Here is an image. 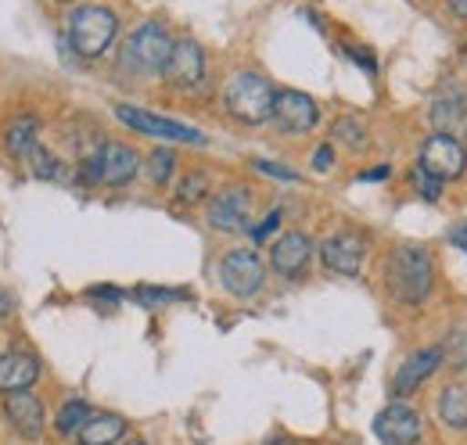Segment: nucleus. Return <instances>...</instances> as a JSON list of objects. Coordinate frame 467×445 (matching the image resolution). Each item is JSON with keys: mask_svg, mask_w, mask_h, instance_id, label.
Returning a JSON list of instances; mask_svg holds the SVG:
<instances>
[{"mask_svg": "<svg viewBox=\"0 0 467 445\" xmlns=\"http://www.w3.org/2000/svg\"><path fill=\"white\" fill-rule=\"evenodd\" d=\"M309 259H313V241H309L302 230L281 233V237L274 241V248H270V266L288 280L302 277L306 266H309Z\"/></svg>", "mask_w": 467, "mask_h": 445, "instance_id": "4468645a", "label": "nucleus"}, {"mask_svg": "<svg viewBox=\"0 0 467 445\" xmlns=\"http://www.w3.org/2000/svg\"><path fill=\"white\" fill-rule=\"evenodd\" d=\"M90 417H94V409H90L83 398H68L58 409V417H55V428H58V435L68 439V435H79Z\"/></svg>", "mask_w": 467, "mask_h": 445, "instance_id": "4be33fe9", "label": "nucleus"}, {"mask_svg": "<svg viewBox=\"0 0 467 445\" xmlns=\"http://www.w3.org/2000/svg\"><path fill=\"white\" fill-rule=\"evenodd\" d=\"M116 33H119V18L112 7L87 4V7H76L68 15V44H72L76 55L101 57L116 44Z\"/></svg>", "mask_w": 467, "mask_h": 445, "instance_id": "7ed1b4c3", "label": "nucleus"}, {"mask_svg": "<svg viewBox=\"0 0 467 445\" xmlns=\"http://www.w3.org/2000/svg\"><path fill=\"white\" fill-rule=\"evenodd\" d=\"M76 439L79 445H119L126 439V420L116 413H94Z\"/></svg>", "mask_w": 467, "mask_h": 445, "instance_id": "6ab92c4d", "label": "nucleus"}, {"mask_svg": "<svg viewBox=\"0 0 467 445\" xmlns=\"http://www.w3.org/2000/svg\"><path fill=\"white\" fill-rule=\"evenodd\" d=\"M173 87L180 90H191V87H198L202 79H205V55H202V47L194 44V40H176L173 44V55L166 61V72H162Z\"/></svg>", "mask_w": 467, "mask_h": 445, "instance_id": "dca6fc26", "label": "nucleus"}, {"mask_svg": "<svg viewBox=\"0 0 467 445\" xmlns=\"http://www.w3.org/2000/svg\"><path fill=\"white\" fill-rule=\"evenodd\" d=\"M173 166H176V155L170 151V148H159V151H151V159H148L151 183L166 187V183H170V176H173Z\"/></svg>", "mask_w": 467, "mask_h": 445, "instance_id": "bb28decb", "label": "nucleus"}, {"mask_svg": "<svg viewBox=\"0 0 467 445\" xmlns=\"http://www.w3.org/2000/svg\"><path fill=\"white\" fill-rule=\"evenodd\" d=\"M274 119L285 133H309L320 119V109L309 94L302 90H277V105H274Z\"/></svg>", "mask_w": 467, "mask_h": 445, "instance_id": "2eb2a0df", "label": "nucleus"}, {"mask_svg": "<svg viewBox=\"0 0 467 445\" xmlns=\"http://www.w3.org/2000/svg\"><path fill=\"white\" fill-rule=\"evenodd\" d=\"M205 220L213 230H223V233H241L252 226V194L244 187H227L220 194L209 198V212Z\"/></svg>", "mask_w": 467, "mask_h": 445, "instance_id": "9d476101", "label": "nucleus"}, {"mask_svg": "<svg viewBox=\"0 0 467 445\" xmlns=\"http://www.w3.org/2000/svg\"><path fill=\"white\" fill-rule=\"evenodd\" d=\"M417 166L446 183V180H457L467 169V151L461 140H453V137H446V133H431V137L420 144Z\"/></svg>", "mask_w": 467, "mask_h": 445, "instance_id": "0eeeda50", "label": "nucleus"}, {"mask_svg": "<svg viewBox=\"0 0 467 445\" xmlns=\"http://www.w3.org/2000/svg\"><path fill=\"white\" fill-rule=\"evenodd\" d=\"M453 244H461V248L467 252V222H464V226H457V230H453Z\"/></svg>", "mask_w": 467, "mask_h": 445, "instance_id": "72a5a7b5", "label": "nucleus"}, {"mask_svg": "<svg viewBox=\"0 0 467 445\" xmlns=\"http://www.w3.org/2000/svg\"><path fill=\"white\" fill-rule=\"evenodd\" d=\"M410 183H413V191H417L424 202H439V198H442V180H435L431 172H424L420 166L410 172Z\"/></svg>", "mask_w": 467, "mask_h": 445, "instance_id": "cd10ccee", "label": "nucleus"}, {"mask_svg": "<svg viewBox=\"0 0 467 445\" xmlns=\"http://www.w3.org/2000/svg\"><path fill=\"white\" fill-rule=\"evenodd\" d=\"M36 140H40V119L36 115H18L7 126V133H4V144H7V151L15 159H29L33 148H36Z\"/></svg>", "mask_w": 467, "mask_h": 445, "instance_id": "aec40b11", "label": "nucleus"}, {"mask_svg": "<svg viewBox=\"0 0 467 445\" xmlns=\"http://www.w3.org/2000/svg\"><path fill=\"white\" fill-rule=\"evenodd\" d=\"M252 166L259 169V172H266V176H274V180H288V183H295L298 180V172L288 166H277V162H266V159H255Z\"/></svg>", "mask_w": 467, "mask_h": 445, "instance_id": "c85d7f7f", "label": "nucleus"}, {"mask_svg": "<svg viewBox=\"0 0 467 445\" xmlns=\"http://www.w3.org/2000/svg\"><path fill=\"white\" fill-rule=\"evenodd\" d=\"M335 137H338L342 144H349L352 151H363V148H367V126H363L359 119H352V115L335 122Z\"/></svg>", "mask_w": 467, "mask_h": 445, "instance_id": "a878e982", "label": "nucleus"}, {"mask_svg": "<svg viewBox=\"0 0 467 445\" xmlns=\"http://www.w3.org/2000/svg\"><path fill=\"white\" fill-rule=\"evenodd\" d=\"M450 7H453L457 18H467V0H450Z\"/></svg>", "mask_w": 467, "mask_h": 445, "instance_id": "c9c22d12", "label": "nucleus"}, {"mask_svg": "<svg viewBox=\"0 0 467 445\" xmlns=\"http://www.w3.org/2000/svg\"><path fill=\"white\" fill-rule=\"evenodd\" d=\"M435 409H439V420H442L446 428L464 431L467 428V381H457V385L442 388Z\"/></svg>", "mask_w": 467, "mask_h": 445, "instance_id": "412c9836", "label": "nucleus"}, {"mask_svg": "<svg viewBox=\"0 0 467 445\" xmlns=\"http://www.w3.org/2000/svg\"><path fill=\"white\" fill-rule=\"evenodd\" d=\"M446 363V356H442V345H431V348H420V352H410L407 359L400 363V370L392 374V385H389V391H392V398H410L413 391L420 388L439 367Z\"/></svg>", "mask_w": 467, "mask_h": 445, "instance_id": "f8f14e48", "label": "nucleus"}, {"mask_svg": "<svg viewBox=\"0 0 467 445\" xmlns=\"http://www.w3.org/2000/svg\"><path fill=\"white\" fill-rule=\"evenodd\" d=\"M11 428L22 435V439H40L44 435V424H47V413H44V402L33 398L29 391L22 395H7V406H4Z\"/></svg>", "mask_w": 467, "mask_h": 445, "instance_id": "a211bd4d", "label": "nucleus"}, {"mask_svg": "<svg viewBox=\"0 0 467 445\" xmlns=\"http://www.w3.org/2000/svg\"><path fill=\"white\" fill-rule=\"evenodd\" d=\"M363 255H367V241L356 230H338V233L324 237V244H320L324 270L338 274V277H359Z\"/></svg>", "mask_w": 467, "mask_h": 445, "instance_id": "9b49d317", "label": "nucleus"}, {"mask_svg": "<svg viewBox=\"0 0 467 445\" xmlns=\"http://www.w3.org/2000/svg\"><path fill=\"white\" fill-rule=\"evenodd\" d=\"M331 166H335V151H331V144H320L317 155H313V169L324 172V169H331Z\"/></svg>", "mask_w": 467, "mask_h": 445, "instance_id": "7c9ffc66", "label": "nucleus"}, {"mask_svg": "<svg viewBox=\"0 0 467 445\" xmlns=\"http://www.w3.org/2000/svg\"><path fill=\"white\" fill-rule=\"evenodd\" d=\"M220 280H223V287L231 291L234 298H252L263 287V280H266V266H263V259L252 248H237V252L223 255Z\"/></svg>", "mask_w": 467, "mask_h": 445, "instance_id": "6e6552de", "label": "nucleus"}, {"mask_svg": "<svg viewBox=\"0 0 467 445\" xmlns=\"http://www.w3.org/2000/svg\"><path fill=\"white\" fill-rule=\"evenodd\" d=\"M205 194H209V172L194 169V172H187V176L180 180V191H176V198H180L183 205H194V202H202Z\"/></svg>", "mask_w": 467, "mask_h": 445, "instance_id": "b1692460", "label": "nucleus"}, {"mask_svg": "<svg viewBox=\"0 0 467 445\" xmlns=\"http://www.w3.org/2000/svg\"><path fill=\"white\" fill-rule=\"evenodd\" d=\"M442 356H446V363H450L453 370L467 374V327L450 331V337L442 341Z\"/></svg>", "mask_w": 467, "mask_h": 445, "instance_id": "5701e85b", "label": "nucleus"}, {"mask_svg": "<svg viewBox=\"0 0 467 445\" xmlns=\"http://www.w3.org/2000/svg\"><path fill=\"white\" fill-rule=\"evenodd\" d=\"M58 4H72V0H58Z\"/></svg>", "mask_w": 467, "mask_h": 445, "instance_id": "58836bf2", "label": "nucleus"}, {"mask_svg": "<svg viewBox=\"0 0 467 445\" xmlns=\"http://www.w3.org/2000/svg\"><path fill=\"white\" fill-rule=\"evenodd\" d=\"M140 169V155L130 148V144H119L109 140L101 144L98 151H90L83 162H79V180L83 183H105V187H126Z\"/></svg>", "mask_w": 467, "mask_h": 445, "instance_id": "39448f33", "label": "nucleus"}, {"mask_svg": "<svg viewBox=\"0 0 467 445\" xmlns=\"http://www.w3.org/2000/svg\"><path fill=\"white\" fill-rule=\"evenodd\" d=\"M389 176V166H378V169H367L359 180H385Z\"/></svg>", "mask_w": 467, "mask_h": 445, "instance_id": "473e14b6", "label": "nucleus"}, {"mask_svg": "<svg viewBox=\"0 0 467 445\" xmlns=\"http://www.w3.org/2000/svg\"><path fill=\"white\" fill-rule=\"evenodd\" d=\"M223 105H227V111H231L237 122L259 126V122L274 119L277 90L259 72H234L231 83L223 87Z\"/></svg>", "mask_w": 467, "mask_h": 445, "instance_id": "f03ea898", "label": "nucleus"}, {"mask_svg": "<svg viewBox=\"0 0 467 445\" xmlns=\"http://www.w3.org/2000/svg\"><path fill=\"white\" fill-rule=\"evenodd\" d=\"M173 36L166 33V26L159 22H144L130 33V40L122 44V65L137 76H155L166 72V61L173 55Z\"/></svg>", "mask_w": 467, "mask_h": 445, "instance_id": "20e7f679", "label": "nucleus"}, {"mask_svg": "<svg viewBox=\"0 0 467 445\" xmlns=\"http://www.w3.org/2000/svg\"><path fill=\"white\" fill-rule=\"evenodd\" d=\"M277 226H281V212L274 209V212H270L266 220H263L259 226H255V230H252V237H255V241H266V237H270V233H274Z\"/></svg>", "mask_w": 467, "mask_h": 445, "instance_id": "c756f323", "label": "nucleus"}, {"mask_svg": "<svg viewBox=\"0 0 467 445\" xmlns=\"http://www.w3.org/2000/svg\"><path fill=\"white\" fill-rule=\"evenodd\" d=\"M11 305H15V302H11V295H7V291H0V316H7V313H11Z\"/></svg>", "mask_w": 467, "mask_h": 445, "instance_id": "f704fd0d", "label": "nucleus"}, {"mask_svg": "<svg viewBox=\"0 0 467 445\" xmlns=\"http://www.w3.org/2000/svg\"><path fill=\"white\" fill-rule=\"evenodd\" d=\"M374 435L381 439V445H417L424 435V420L413 406L396 398L374 417Z\"/></svg>", "mask_w": 467, "mask_h": 445, "instance_id": "1a4fd4ad", "label": "nucleus"}, {"mask_svg": "<svg viewBox=\"0 0 467 445\" xmlns=\"http://www.w3.org/2000/svg\"><path fill=\"white\" fill-rule=\"evenodd\" d=\"M431 284H435V259L428 248H417V244L392 248V255L385 259V287L392 302L420 305L431 295Z\"/></svg>", "mask_w": 467, "mask_h": 445, "instance_id": "f257e3e1", "label": "nucleus"}, {"mask_svg": "<svg viewBox=\"0 0 467 445\" xmlns=\"http://www.w3.org/2000/svg\"><path fill=\"white\" fill-rule=\"evenodd\" d=\"M349 55H352V61H359L367 72H374V57L367 55V51H356V47H349Z\"/></svg>", "mask_w": 467, "mask_h": 445, "instance_id": "2f4dec72", "label": "nucleus"}, {"mask_svg": "<svg viewBox=\"0 0 467 445\" xmlns=\"http://www.w3.org/2000/svg\"><path fill=\"white\" fill-rule=\"evenodd\" d=\"M122 445H148V442H144V439H126Z\"/></svg>", "mask_w": 467, "mask_h": 445, "instance_id": "4c0bfd02", "label": "nucleus"}, {"mask_svg": "<svg viewBox=\"0 0 467 445\" xmlns=\"http://www.w3.org/2000/svg\"><path fill=\"white\" fill-rule=\"evenodd\" d=\"M119 122H126L130 129L144 133V137H159V140H176V144H202L205 137L194 129V126H183L176 119H166V115H155V111L144 109H130V105H116Z\"/></svg>", "mask_w": 467, "mask_h": 445, "instance_id": "423d86ee", "label": "nucleus"}, {"mask_svg": "<svg viewBox=\"0 0 467 445\" xmlns=\"http://www.w3.org/2000/svg\"><path fill=\"white\" fill-rule=\"evenodd\" d=\"M29 166H33V176L36 180H61L65 176V166H61L58 159L47 151V148H33V155H29Z\"/></svg>", "mask_w": 467, "mask_h": 445, "instance_id": "393cba45", "label": "nucleus"}, {"mask_svg": "<svg viewBox=\"0 0 467 445\" xmlns=\"http://www.w3.org/2000/svg\"><path fill=\"white\" fill-rule=\"evenodd\" d=\"M40 378V359L29 352H4L0 356V391L4 395H22L36 385Z\"/></svg>", "mask_w": 467, "mask_h": 445, "instance_id": "f3484780", "label": "nucleus"}, {"mask_svg": "<svg viewBox=\"0 0 467 445\" xmlns=\"http://www.w3.org/2000/svg\"><path fill=\"white\" fill-rule=\"evenodd\" d=\"M431 126H435V133H446L453 140H464L467 137V90L461 83L446 87L431 101Z\"/></svg>", "mask_w": 467, "mask_h": 445, "instance_id": "ddd939ff", "label": "nucleus"}, {"mask_svg": "<svg viewBox=\"0 0 467 445\" xmlns=\"http://www.w3.org/2000/svg\"><path fill=\"white\" fill-rule=\"evenodd\" d=\"M266 445H298V442H292V439H270Z\"/></svg>", "mask_w": 467, "mask_h": 445, "instance_id": "e433bc0d", "label": "nucleus"}]
</instances>
